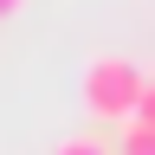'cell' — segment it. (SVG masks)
Returning a JSON list of instances; mask_svg holds the SVG:
<instances>
[{"label":"cell","instance_id":"1","mask_svg":"<svg viewBox=\"0 0 155 155\" xmlns=\"http://www.w3.org/2000/svg\"><path fill=\"white\" fill-rule=\"evenodd\" d=\"M136 97H142V71L129 58H91L84 65V110L97 123H129Z\"/></svg>","mask_w":155,"mask_h":155},{"label":"cell","instance_id":"2","mask_svg":"<svg viewBox=\"0 0 155 155\" xmlns=\"http://www.w3.org/2000/svg\"><path fill=\"white\" fill-rule=\"evenodd\" d=\"M110 155H155V129L149 123H136V116H129V123H123V136H116V149Z\"/></svg>","mask_w":155,"mask_h":155},{"label":"cell","instance_id":"3","mask_svg":"<svg viewBox=\"0 0 155 155\" xmlns=\"http://www.w3.org/2000/svg\"><path fill=\"white\" fill-rule=\"evenodd\" d=\"M58 155H110V149L97 142V136H65V142H58Z\"/></svg>","mask_w":155,"mask_h":155},{"label":"cell","instance_id":"4","mask_svg":"<svg viewBox=\"0 0 155 155\" xmlns=\"http://www.w3.org/2000/svg\"><path fill=\"white\" fill-rule=\"evenodd\" d=\"M136 123L155 129V78H142V97H136Z\"/></svg>","mask_w":155,"mask_h":155},{"label":"cell","instance_id":"5","mask_svg":"<svg viewBox=\"0 0 155 155\" xmlns=\"http://www.w3.org/2000/svg\"><path fill=\"white\" fill-rule=\"evenodd\" d=\"M13 13H19V0H0V19H13Z\"/></svg>","mask_w":155,"mask_h":155}]
</instances>
